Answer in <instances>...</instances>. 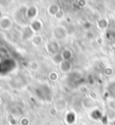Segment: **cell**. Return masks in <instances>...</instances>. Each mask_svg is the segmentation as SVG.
Listing matches in <instances>:
<instances>
[{
    "label": "cell",
    "instance_id": "6da1fadb",
    "mask_svg": "<svg viewBox=\"0 0 115 125\" xmlns=\"http://www.w3.org/2000/svg\"><path fill=\"white\" fill-rule=\"evenodd\" d=\"M59 49H60V44L57 42V40H52L46 45V50L52 56L59 54Z\"/></svg>",
    "mask_w": 115,
    "mask_h": 125
},
{
    "label": "cell",
    "instance_id": "7a4b0ae2",
    "mask_svg": "<svg viewBox=\"0 0 115 125\" xmlns=\"http://www.w3.org/2000/svg\"><path fill=\"white\" fill-rule=\"evenodd\" d=\"M53 36L55 40H62L66 38L67 31L65 27H63V26H57V27H55V29L53 30Z\"/></svg>",
    "mask_w": 115,
    "mask_h": 125
},
{
    "label": "cell",
    "instance_id": "3957f363",
    "mask_svg": "<svg viewBox=\"0 0 115 125\" xmlns=\"http://www.w3.org/2000/svg\"><path fill=\"white\" fill-rule=\"evenodd\" d=\"M13 25V21L9 17H1L0 18V29L2 31H8L11 29Z\"/></svg>",
    "mask_w": 115,
    "mask_h": 125
},
{
    "label": "cell",
    "instance_id": "277c9868",
    "mask_svg": "<svg viewBox=\"0 0 115 125\" xmlns=\"http://www.w3.org/2000/svg\"><path fill=\"white\" fill-rule=\"evenodd\" d=\"M72 68H74V64H72L71 61H63L59 65V70L63 73V74H68L72 71Z\"/></svg>",
    "mask_w": 115,
    "mask_h": 125
},
{
    "label": "cell",
    "instance_id": "5b68a950",
    "mask_svg": "<svg viewBox=\"0 0 115 125\" xmlns=\"http://www.w3.org/2000/svg\"><path fill=\"white\" fill-rule=\"evenodd\" d=\"M37 14H38V8H37V6H35V5L29 6L27 8V10H25V17H27V19L29 21H31V22H33L34 19L37 17Z\"/></svg>",
    "mask_w": 115,
    "mask_h": 125
},
{
    "label": "cell",
    "instance_id": "8992f818",
    "mask_svg": "<svg viewBox=\"0 0 115 125\" xmlns=\"http://www.w3.org/2000/svg\"><path fill=\"white\" fill-rule=\"evenodd\" d=\"M67 107V102L66 100H64L63 97H59L54 104V108L57 110V112H62L64 111Z\"/></svg>",
    "mask_w": 115,
    "mask_h": 125
},
{
    "label": "cell",
    "instance_id": "52a82bcc",
    "mask_svg": "<svg viewBox=\"0 0 115 125\" xmlns=\"http://www.w3.org/2000/svg\"><path fill=\"white\" fill-rule=\"evenodd\" d=\"M42 29V22L41 21H38V20H34L33 22H31V25H30V30L32 32H35L37 33Z\"/></svg>",
    "mask_w": 115,
    "mask_h": 125
},
{
    "label": "cell",
    "instance_id": "ba28073f",
    "mask_svg": "<svg viewBox=\"0 0 115 125\" xmlns=\"http://www.w3.org/2000/svg\"><path fill=\"white\" fill-rule=\"evenodd\" d=\"M60 11V8L58 6V4H50L48 7H47V12H48V14L50 15H54V17H56L57 13H58Z\"/></svg>",
    "mask_w": 115,
    "mask_h": 125
},
{
    "label": "cell",
    "instance_id": "9c48e42d",
    "mask_svg": "<svg viewBox=\"0 0 115 125\" xmlns=\"http://www.w3.org/2000/svg\"><path fill=\"white\" fill-rule=\"evenodd\" d=\"M62 59H63V61H71L72 58H74V53H72V51L68 48H65L63 49L60 52Z\"/></svg>",
    "mask_w": 115,
    "mask_h": 125
},
{
    "label": "cell",
    "instance_id": "30bf717a",
    "mask_svg": "<svg viewBox=\"0 0 115 125\" xmlns=\"http://www.w3.org/2000/svg\"><path fill=\"white\" fill-rule=\"evenodd\" d=\"M31 42H32V44L35 47H39V46H41V44L43 43V38H42V36H40V35H34L32 37Z\"/></svg>",
    "mask_w": 115,
    "mask_h": 125
},
{
    "label": "cell",
    "instance_id": "8fae6325",
    "mask_svg": "<svg viewBox=\"0 0 115 125\" xmlns=\"http://www.w3.org/2000/svg\"><path fill=\"white\" fill-rule=\"evenodd\" d=\"M108 20L107 19H100L99 21H97V27L100 30H106L108 27Z\"/></svg>",
    "mask_w": 115,
    "mask_h": 125
},
{
    "label": "cell",
    "instance_id": "7c38bea8",
    "mask_svg": "<svg viewBox=\"0 0 115 125\" xmlns=\"http://www.w3.org/2000/svg\"><path fill=\"white\" fill-rule=\"evenodd\" d=\"M52 60H53V62H55V64H58L60 65L62 62H63V59H62V56L61 54H57V55H54V56H52Z\"/></svg>",
    "mask_w": 115,
    "mask_h": 125
},
{
    "label": "cell",
    "instance_id": "4fadbf2b",
    "mask_svg": "<svg viewBox=\"0 0 115 125\" xmlns=\"http://www.w3.org/2000/svg\"><path fill=\"white\" fill-rule=\"evenodd\" d=\"M108 90L110 92V94L112 97H115V88H114V82H111L108 85Z\"/></svg>",
    "mask_w": 115,
    "mask_h": 125
},
{
    "label": "cell",
    "instance_id": "5bb4252c",
    "mask_svg": "<svg viewBox=\"0 0 115 125\" xmlns=\"http://www.w3.org/2000/svg\"><path fill=\"white\" fill-rule=\"evenodd\" d=\"M48 77L51 81H56L58 79V74H57V72H51Z\"/></svg>",
    "mask_w": 115,
    "mask_h": 125
},
{
    "label": "cell",
    "instance_id": "9a60e30c",
    "mask_svg": "<svg viewBox=\"0 0 115 125\" xmlns=\"http://www.w3.org/2000/svg\"><path fill=\"white\" fill-rule=\"evenodd\" d=\"M30 68L33 71H37L39 69V64L37 62H31V64H30Z\"/></svg>",
    "mask_w": 115,
    "mask_h": 125
},
{
    "label": "cell",
    "instance_id": "2e32d148",
    "mask_svg": "<svg viewBox=\"0 0 115 125\" xmlns=\"http://www.w3.org/2000/svg\"><path fill=\"white\" fill-rule=\"evenodd\" d=\"M104 74L107 75V76H111V75L113 74L112 68H111V67H106V68H105V70H104Z\"/></svg>",
    "mask_w": 115,
    "mask_h": 125
},
{
    "label": "cell",
    "instance_id": "e0dca14e",
    "mask_svg": "<svg viewBox=\"0 0 115 125\" xmlns=\"http://www.w3.org/2000/svg\"><path fill=\"white\" fill-rule=\"evenodd\" d=\"M20 124L22 125H29L30 124V120L28 118H23L22 121H20Z\"/></svg>",
    "mask_w": 115,
    "mask_h": 125
},
{
    "label": "cell",
    "instance_id": "ac0fdd59",
    "mask_svg": "<svg viewBox=\"0 0 115 125\" xmlns=\"http://www.w3.org/2000/svg\"><path fill=\"white\" fill-rule=\"evenodd\" d=\"M49 114H50L51 116H56L57 114H58V112H57V110H56L55 108H52L51 110H50V112H49Z\"/></svg>",
    "mask_w": 115,
    "mask_h": 125
},
{
    "label": "cell",
    "instance_id": "d6986e66",
    "mask_svg": "<svg viewBox=\"0 0 115 125\" xmlns=\"http://www.w3.org/2000/svg\"><path fill=\"white\" fill-rule=\"evenodd\" d=\"M62 17H63V12H62V11H61V10H60V11H59L58 13H57V15H56V18H57V19H61Z\"/></svg>",
    "mask_w": 115,
    "mask_h": 125
},
{
    "label": "cell",
    "instance_id": "ffe728a7",
    "mask_svg": "<svg viewBox=\"0 0 115 125\" xmlns=\"http://www.w3.org/2000/svg\"><path fill=\"white\" fill-rule=\"evenodd\" d=\"M2 105V98H1V96H0V106Z\"/></svg>",
    "mask_w": 115,
    "mask_h": 125
}]
</instances>
